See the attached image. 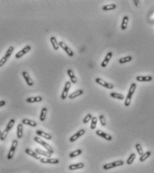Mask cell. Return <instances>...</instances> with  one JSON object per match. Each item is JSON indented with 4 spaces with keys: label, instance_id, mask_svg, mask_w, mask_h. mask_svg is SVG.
Wrapping results in <instances>:
<instances>
[{
    "label": "cell",
    "instance_id": "cell-1",
    "mask_svg": "<svg viewBox=\"0 0 154 173\" xmlns=\"http://www.w3.org/2000/svg\"><path fill=\"white\" fill-rule=\"evenodd\" d=\"M136 89V84L135 83H131V86H130V89L128 91V94L127 95L126 98L125 99V102H124V105L126 107H129L130 105V103L131 101V97H132Z\"/></svg>",
    "mask_w": 154,
    "mask_h": 173
},
{
    "label": "cell",
    "instance_id": "cell-2",
    "mask_svg": "<svg viewBox=\"0 0 154 173\" xmlns=\"http://www.w3.org/2000/svg\"><path fill=\"white\" fill-rule=\"evenodd\" d=\"M34 141H35L36 142H37V143H39V144H41V145L43 146L45 149H47V151L50 153V154H52L53 155V154L54 153V150L52 148V147H50V144L47 143L45 141L42 140L41 138H39L38 136H35V137H34Z\"/></svg>",
    "mask_w": 154,
    "mask_h": 173
},
{
    "label": "cell",
    "instance_id": "cell-3",
    "mask_svg": "<svg viewBox=\"0 0 154 173\" xmlns=\"http://www.w3.org/2000/svg\"><path fill=\"white\" fill-rule=\"evenodd\" d=\"M124 162L123 161H117L114 162L108 163V164H106L103 166V169L104 170H110V169H113L116 167H120V166L124 165Z\"/></svg>",
    "mask_w": 154,
    "mask_h": 173
},
{
    "label": "cell",
    "instance_id": "cell-4",
    "mask_svg": "<svg viewBox=\"0 0 154 173\" xmlns=\"http://www.w3.org/2000/svg\"><path fill=\"white\" fill-rule=\"evenodd\" d=\"M17 144H18V141L17 140H13L12 142V144H11V147L9 149V151L8 153V159L10 160L14 156V154H15V152L17 149Z\"/></svg>",
    "mask_w": 154,
    "mask_h": 173
},
{
    "label": "cell",
    "instance_id": "cell-5",
    "mask_svg": "<svg viewBox=\"0 0 154 173\" xmlns=\"http://www.w3.org/2000/svg\"><path fill=\"white\" fill-rule=\"evenodd\" d=\"M95 81H96V83H98V85L102 86V87H104L106 88V89H114V85H113L112 84H111V83H108V82L104 81V80L102 79L96 78V79H95Z\"/></svg>",
    "mask_w": 154,
    "mask_h": 173
},
{
    "label": "cell",
    "instance_id": "cell-6",
    "mask_svg": "<svg viewBox=\"0 0 154 173\" xmlns=\"http://www.w3.org/2000/svg\"><path fill=\"white\" fill-rule=\"evenodd\" d=\"M40 162L43 164H57L59 163V160L57 158H41Z\"/></svg>",
    "mask_w": 154,
    "mask_h": 173
},
{
    "label": "cell",
    "instance_id": "cell-7",
    "mask_svg": "<svg viewBox=\"0 0 154 173\" xmlns=\"http://www.w3.org/2000/svg\"><path fill=\"white\" fill-rule=\"evenodd\" d=\"M70 87H71V83H70V81H67L65 85H64V87L63 91V93L61 94V99L64 100L67 99L68 96V93H69V90H70Z\"/></svg>",
    "mask_w": 154,
    "mask_h": 173
},
{
    "label": "cell",
    "instance_id": "cell-8",
    "mask_svg": "<svg viewBox=\"0 0 154 173\" xmlns=\"http://www.w3.org/2000/svg\"><path fill=\"white\" fill-rule=\"evenodd\" d=\"M58 44H59V47H61L67 53V54L69 56H70V57H72V56H73V51L71 50V49H70L68 45H67V44H66L64 42L60 41L59 43H58Z\"/></svg>",
    "mask_w": 154,
    "mask_h": 173
},
{
    "label": "cell",
    "instance_id": "cell-9",
    "mask_svg": "<svg viewBox=\"0 0 154 173\" xmlns=\"http://www.w3.org/2000/svg\"><path fill=\"white\" fill-rule=\"evenodd\" d=\"M85 132L86 131L84 129H80V130H78L76 133H75V135H72V136L69 139V141H70V142H75V141H76L78 138H80V136H82L83 135H84Z\"/></svg>",
    "mask_w": 154,
    "mask_h": 173
},
{
    "label": "cell",
    "instance_id": "cell-10",
    "mask_svg": "<svg viewBox=\"0 0 154 173\" xmlns=\"http://www.w3.org/2000/svg\"><path fill=\"white\" fill-rule=\"evenodd\" d=\"M31 49V47L30 45H26L23 49H22L21 50L19 51V52L15 55V57L17 59L21 58V57H23V55L27 53Z\"/></svg>",
    "mask_w": 154,
    "mask_h": 173
},
{
    "label": "cell",
    "instance_id": "cell-11",
    "mask_svg": "<svg viewBox=\"0 0 154 173\" xmlns=\"http://www.w3.org/2000/svg\"><path fill=\"white\" fill-rule=\"evenodd\" d=\"M96 134L98 135L100 137H102V138L104 139L105 140H107L108 141H110L112 140V136H111L109 134H107L104 132H103L101 130H97L96 131Z\"/></svg>",
    "mask_w": 154,
    "mask_h": 173
},
{
    "label": "cell",
    "instance_id": "cell-12",
    "mask_svg": "<svg viewBox=\"0 0 154 173\" xmlns=\"http://www.w3.org/2000/svg\"><path fill=\"white\" fill-rule=\"evenodd\" d=\"M22 75H23V78H24V79L25 80V81H26V83H27V85L29 86H33V81L32 80V79L31 78L30 76H29V73H28L27 71H23L22 72Z\"/></svg>",
    "mask_w": 154,
    "mask_h": 173
},
{
    "label": "cell",
    "instance_id": "cell-13",
    "mask_svg": "<svg viewBox=\"0 0 154 173\" xmlns=\"http://www.w3.org/2000/svg\"><path fill=\"white\" fill-rule=\"evenodd\" d=\"M112 55H113L112 52H108L106 54L104 61H103L102 62V63H101V67H106L107 65L108 64L110 60L111 59V58L112 57Z\"/></svg>",
    "mask_w": 154,
    "mask_h": 173
},
{
    "label": "cell",
    "instance_id": "cell-14",
    "mask_svg": "<svg viewBox=\"0 0 154 173\" xmlns=\"http://www.w3.org/2000/svg\"><path fill=\"white\" fill-rule=\"evenodd\" d=\"M36 134H37L38 136H41L43 138L47 140H50L52 139V136L49 133H47L41 130H36Z\"/></svg>",
    "mask_w": 154,
    "mask_h": 173
},
{
    "label": "cell",
    "instance_id": "cell-15",
    "mask_svg": "<svg viewBox=\"0 0 154 173\" xmlns=\"http://www.w3.org/2000/svg\"><path fill=\"white\" fill-rule=\"evenodd\" d=\"M25 153L27 154L28 155H30V156H31L32 157H33L34 158H35V159L40 160L41 158L39 156V155L37 153H36V152L33 151V150H32L31 149H26L25 150Z\"/></svg>",
    "mask_w": 154,
    "mask_h": 173
},
{
    "label": "cell",
    "instance_id": "cell-16",
    "mask_svg": "<svg viewBox=\"0 0 154 173\" xmlns=\"http://www.w3.org/2000/svg\"><path fill=\"white\" fill-rule=\"evenodd\" d=\"M84 167V164L83 162H79V163H77V164H70L69 167V169L70 170H78V169H83Z\"/></svg>",
    "mask_w": 154,
    "mask_h": 173
},
{
    "label": "cell",
    "instance_id": "cell-17",
    "mask_svg": "<svg viewBox=\"0 0 154 173\" xmlns=\"http://www.w3.org/2000/svg\"><path fill=\"white\" fill-rule=\"evenodd\" d=\"M22 124H25V125H29L32 127H35L37 126V123L35 121H33V120L27 119H24L22 120Z\"/></svg>",
    "mask_w": 154,
    "mask_h": 173
},
{
    "label": "cell",
    "instance_id": "cell-18",
    "mask_svg": "<svg viewBox=\"0 0 154 173\" xmlns=\"http://www.w3.org/2000/svg\"><path fill=\"white\" fill-rule=\"evenodd\" d=\"M67 74L69 75V78H70L71 83H73V84H76V82H77V79H76V77L75 73H74L73 71L71 70V69H68Z\"/></svg>",
    "mask_w": 154,
    "mask_h": 173
},
{
    "label": "cell",
    "instance_id": "cell-19",
    "mask_svg": "<svg viewBox=\"0 0 154 173\" xmlns=\"http://www.w3.org/2000/svg\"><path fill=\"white\" fill-rule=\"evenodd\" d=\"M43 101V98L41 96H33V97H29L26 99V102L29 103H39L41 101Z\"/></svg>",
    "mask_w": 154,
    "mask_h": 173
},
{
    "label": "cell",
    "instance_id": "cell-20",
    "mask_svg": "<svg viewBox=\"0 0 154 173\" xmlns=\"http://www.w3.org/2000/svg\"><path fill=\"white\" fill-rule=\"evenodd\" d=\"M35 151L37 153L38 155H41V156H44L45 157H51L52 156V154H50V153H49L48 151H45V150H43L40 149H35Z\"/></svg>",
    "mask_w": 154,
    "mask_h": 173
},
{
    "label": "cell",
    "instance_id": "cell-21",
    "mask_svg": "<svg viewBox=\"0 0 154 173\" xmlns=\"http://www.w3.org/2000/svg\"><path fill=\"white\" fill-rule=\"evenodd\" d=\"M83 93H84L83 90L79 89V90L76 91L75 92H73L72 93L70 94L69 96V99H75L76 97H77V96H80V95H82Z\"/></svg>",
    "mask_w": 154,
    "mask_h": 173
},
{
    "label": "cell",
    "instance_id": "cell-22",
    "mask_svg": "<svg viewBox=\"0 0 154 173\" xmlns=\"http://www.w3.org/2000/svg\"><path fill=\"white\" fill-rule=\"evenodd\" d=\"M153 79L151 76H137L136 77V80L140 82H144V81H151Z\"/></svg>",
    "mask_w": 154,
    "mask_h": 173
},
{
    "label": "cell",
    "instance_id": "cell-23",
    "mask_svg": "<svg viewBox=\"0 0 154 173\" xmlns=\"http://www.w3.org/2000/svg\"><path fill=\"white\" fill-rule=\"evenodd\" d=\"M23 126L22 124H18L17 129V136L18 139H21L23 135Z\"/></svg>",
    "mask_w": 154,
    "mask_h": 173
},
{
    "label": "cell",
    "instance_id": "cell-24",
    "mask_svg": "<svg viewBox=\"0 0 154 173\" xmlns=\"http://www.w3.org/2000/svg\"><path fill=\"white\" fill-rule=\"evenodd\" d=\"M128 22H129V17L128 16H124L123 17V19H122V25H121V29L124 31V30H126L128 27Z\"/></svg>",
    "mask_w": 154,
    "mask_h": 173
},
{
    "label": "cell",
    "instance_id": "cell-25",
    "mask_svg": "<svg viewBox=\"0 0 154 173\" xmlns=\"http://www.w3.org/2000/svg\"><path fill=\"white\" fill-rule=\"evenodd\" d=\"M50 41L51 44H52L53 47L54 49H55V50H58V49H59V44H58L56 39L55 38V37H51L50 38Z\"/></svg>",
    "mask_w": 154,
    "mask_h": 173
},
{
    "label": "cell",
    "instance_id": "cell-26",
    "mask_svg": "<svg viewBox=\"0 0 154 173\" xmlns=\"http://www.w3.org/2000/svg\"><path fill=\"white\" fill-rule=\"evenodd\" d=\"M47 109L46 107H43L41 109V114H40V121H42V122L44 121L46 119V116H47Z\"/></svg>",
    "mask_w": 154,
    "mask_h": 173
},
{
    "label": "cell",
    "instance_id": "cell-27",
    "mask_svg": "<svg viewBox=\"0 0 154 173\" xmlns=\"http://www.w3.org/2000/svg\"><path fill=\"white\" fill-rule=\"evenodd\" d=\"M151 151L145 152V153H143L142 156H140V162H144L145 160L148 159V158L151 156Z\"/></svg>",
    "mask_w": 154,
    "mask_h": 173
},
{
    "label": "cell",
    "instance_id": "cell-28",
    "mask_svg": "<svg viewBox=\"0 0 154 173\" xmlns=\"http://www.w3.org/2000/svg\"><path fill=\"white\" fill-rule=\"evenodd\" d=\"M110 96H111L112 98L117 99L119 100L124 99V95H122V94L120 93H118L116 92H112L111 93H110Z\"/></svg>",
    "mask_w": 154,
    "mask_h": 173
},
{
    "label": "cell",
    "instance_id": "cell-29",
    "mask_svg": "<svg viewBox=\"0 0 154 173\" xmlns=\"http://www.w3.org/2000/svg\"><path fill=\"white\" fill-rule=\"evenodd\" d=\"M116 8V4H109L103 6V8H102V10H104V11H110V10H114V9H115Z\"/></svg>",
    "mask_w": 154,
    "mask_h": 173
},
{
    "label": "cell",
    "instance_id": "cell-30",
    "mask_svg": "<svg viewBox=\"0 0 154 173\" xmlns=\"http://www.w3.org/2000/svg\"><path fill=\"white\" fill-rule=\"evenodd\" d=\"M82 153H83V151H82L81 149H77V150H75V151L70 153L69 154V157L70 158L76 157V156H79L80 155H81Z\"/></svg>",
    "mask_w": 154,
    "mask_h": 173
},
{
    "label": "cell",
    "instance_id": "cell-31",
    "mask_svg": "<svg viewBox=\"0 0 154 173\" xmlns=\"http://www.w3.org/2000/svg\"><path fill=\"white\" fill-rule=\"evenodd\" d=\"M132 60V57L131 56H126V57H122L119 60V63L120 64H123V63H128V62L131 61Z\"/></svg>",
    "mask_w": 154,
    "mask_h": 173
},
{
    "label": "cell",
    "instance_id": "cell-32",
    "mask_svg": "<svg viewBox=\"0 0 154 173\" xmlns=\"http://www.w3.org/2000/svg\"><path fill=\"white\" fill-rule=\"evenodd\" d=\"M97 122H98V119H97V118H96V116H93L91 120V124H90V128H91V129L94 130V129H96Z\"/></svg>",
    "mask_w": 154,
    "mask_h": 173
},
{
    "label": "cell",
    "instance_id": "cell-33",
    "mask_svg": "<svg viewBox=\"0 0 154 173\" xmlns=\"http://www.w3.org/2000/svg\"><path fill=\"white\" fill-rule=\"evenodd\" d=\"M136 154L131 153V155H130V156L128 157V160L126 161V164H131V163L134 162V161L135 160V158H136Z\"/></svg>",
    "mask_w": 154,
    "mask_h": 173
},
{
    "label": "cell",
    "instance_id": "cell-34",
    "mask_svg": "<svg viewBox=\"0 0 154 173\" xmlns=\"http://www.w3.org/2000/svg\"><path fill=\"white\" fill-rule=\"evenodd\" d=\"M15 119H11L10 121H9V122L8 123V125H7V127H6V130H8V131L9 132V130H11V129H12L13 127L14 124H15Z\"/></svg>",
    "mask_w": 154,
    "mask_h": 173
},
{
    "label": "cell",
    "instance_id": "cell-35",
    "mask_svg": "<svg viewBox=\"0 0 154 173\" xmlns=\"http://www.w3.org/2000/svg\"><path fill=\"white\" fill-rule=\"evenodd\" d=\"M136 150H137V153H138V155H139L140 156H142V155L143 154V149H142V146H141V144H139V143H137V144H136Z\"/></svg>",
    "mask_w": 154,
    "mask_h": 173
},
{
    "label": "cell",
    "instance_id": "cell-36",
    "mask_svg": "<svg viewBox=\"0 0 154 173\" xmlns=\"http://www.w3.org/2000/svg\"><path fill=\"white\" fill-rule=\"evenodd\" d=\"M13 51H14L13 47H9L8 49V50H7L5 54V56L6 57H8V58H9V57L11 55V54L13 53Z\"/></svg>",
    "mask_w": 154,
    "mask_h": 173
},
{
    "label": "cell",
    "instance_id": "cell-37",
    "mask_svg": "<svg viewBox=\"0 0 154 173\" xmlns=\"http://www.w3.org/2000/svg\"><path fill=\"white\" fill-rule=\"evenodd\" d=\"M92 117H93V116H92V115L90 113L88 114V115L84 117V119H83V123H84V124H86V123H88L90 120H92Z\"/></svg>",
    "mask_w": 154,
    "mask_h": 173
},
{
    "label": "cell",
    "instance_id": "cell-38",
    "mask_svg": "<svg viewBox=\"0 0 154 173\" xmlns=\"http://www.w3.org/2000/svg\"><path fill=\"white\" fill-rule=\"evenodd\" d=\"M99 120H100V122L101 125L103 126V127H105V126L106 125V121L104 115H100V116H99Z\"/></svg>",
    "mask_w": 154,
    "mask_h": 173
},
{
    "label": "cell",
    "instance_id": "cell-39",
    "mask_svg": "<svg viewBox=\"0 0 154 173\" xmlns=\"http://www.w3.org/2000/svg\"><path fill=\"white\" fill-rule=\"evenodd\" d=\"M8 133H9V131H8L6 129H5V130L2 132L1 137H0V140H1V141H4V140L5 139V138H6V136H8Z\"/></svg>",
    "mask_w": 154,
    "mask_h": 173
},
{
    "label": "cell",
    "instance_id": "cell-40",
    "mask_svg": "<svg viewBox=\"0 0 154 173\" xmlns=\"http://www.w3.org/2000/svg\"><path fill=\"white\" fill-rule=\"evenodd\" d=\"M8 57H5V55L2 59H1V60H0V67H3V66L4 65L5 63H6L7 61H8Z\"/></svg>",
    "mask_w": 154,
    "mask_h": 173
},
{
    "label": "cell",
    "instance_id": "cell-41",
    "mask_svg": "<svg viewBox=\"0 0 154 173\" xmlns=\"http://www.w3.org/2000/svg\"><path fill=\"white\" fill-rule=\"evenodd\" d=\"M5 101H0V107H3V106L5 105Z\"/></svg>",
    "mask_w": 154,
    "mask_h": 173
},
{
    "label": "cell",
    "instance_id": "cell-42",
    "mask_svg": "<svg viewBox=\"0 0 154 173\" xmlns=\"http://www.w3.org/2000/svg\"><path fill=\"white\" fill-rule=\"evenodd\" d=\"M134 2L135 3V4H136V6H137V3H139L140 2H139V1H135V0H134Z\"/></svg>",
    "mask_w": 154,
    "mask_h": 173
},
{
    "label": "cell",
    "instance_id": "cell-43",
    "mask_svg": "<svg viewBox=\"0 0 154 173\" xmlns=\"http://www.w3.org/2000/svg\"><path fill=\"white\" fill-rule=\"evenodd\" d=\"M2 132L1 131V130H0V137H1V135H2Z\"/></svg>",
    "mask_w": 154,
    "mask_h": 173
}]
</instances>
